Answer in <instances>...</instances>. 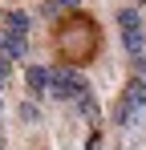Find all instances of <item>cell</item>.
<instances>
[{
  "instance_id": "obj_1",
  "label": "cell",
  "mask_w": 146,
  "mask_h": 150,
  "mask_svg": "<svg viewBox=\"0 0 146 150\" xmlns=\"http://www.w3.org/2000/svg\"><path fill=\"white\" fill-rule=\"evenodd\" d=\"M53 49L65 65H89L101 53V28L89 12H65L53 28Z\"/></svg>"
},
{
  "instance_id": "obj_2",
  "label": "cell",
  "mask_w": 146,
  "mask_h": 150,
  "mask_svg": "<svg viewBox=\"0 0 146 150\" xmlns=\"http://www.w3.org/2000/svg\"><path fill=\"white\" fill-rule=\"evenodd\" d=\"M85 89H89V85L81 81L77 65H65V61H61V65H53V69H49V93H53V98H61V101H77Z\"/></svg>"
},
{
  "instance_id": "obj_3",
  "label": "cell",
  "mask_w": 146,
  "mask_h": 150,
  "mask_svg": "<svg viewBox=\"0 0 146 150\" xmlns=\"http://www.w3.org/2000/svg\"><path fill=\"white\" fill-rule=\"evenodd\" d=\"M146 105V81L138 73L126 81V89H122V98H118V105H114V122L118 126H130L134 122V114Z\"/></svg>"
},
{
  "instance_id": "obj_4",
  "label": "cell",
  "mask_w": 146,
  "mask_h": 150,
  "mask_svg": "<svg viewBox=\"0 0 146 150\" xmlns=\"http://www.w3.org/2000/svg\"><path fill=\"white\" fill-rule=\"evenodd\" d=\"M118 28H122V41H126V53L130 57H142V16L134 8H122L118 12Z\"/></svg>"
},
{
  "instance_id": "obj_5",
  "label": "cell",
  "mask_w": 146,
  "mask_h": 150,
  "mask_svg": "<svg viewBox=\"0 0 146 150\" xmlns=\"http://www.w3.org/2000/svg\"><path fill=\"white\" fill-rule=\"evenodd\" d=\"M24 81H28V93H49V69H41V65H28V73H24Z\"/></svg>"
},
{
  "instance_id": "obj_6",
  "label": "cell",
  "mask_w": 146,
  "mask_h": 150,
  "mask_svg": "<svg viewBox=\"0 0 146 150\" xmlns=\"http://www.w3.org/2000/svg\"><path fill=\"white\" fill-rule=\"evenodd\" d=\"M4 33H21V37H28V12H4Z\"/></svg>"
},
{
  "instance_id": "obj_7",
  "label": "cell",
  "mask_w": 146,
  "mask_h": 150,
  "mask_svg": "<svg viewBox=\"0 0 146 150\" xmlns=\"http://www.w3.org/2000/svg\"><path fill=\"white\" fill-rule=\"evenodd\" d=\"M77 105H81V114H85L89 122H97V101H94V93H89V89H85V93L77 98Z\"/></svg>"
},
{
  "instance_id": "obj_8",
  "label": "cell",
  "mask_w": 146,
  "mask_h": 150,
  "mask_svg": "<svg viewBox=\"0 0 146 150\" xmlns=\"http://www.w3.org/2000/svg\"><path fill=\"white\" fill-rule=\"evenodd\" d=\"M65 8H77V0H45V16H57V12H65Z\"/></svg>"
},
{
  "instance_id": "obj_9",
  "label": "cell",
  "mask_w": 146,
  "mask_h": 150,
  "mask_svg": "<svg viewBox=\"0 0 146 150\" xmlns=\"http://www.w3.org/2000/svg\"><path fill=\"white\" fill-rule=\"evenodd\" d=\"M21 118H24V122H37V105H33V101L21 105Z\"/></svg>"
},
{
  "instance_id": "obj_10",
  "label": "cell",
  "mask_w": 146,
  "mask_h": 150,
  "mask_svg": "<svg viewBox=\"0 0 146 150\" xmlns=\"http://www.w3.org/2000/svg\"><path fill=\"white\" fill-rule=\"evenodd\" d=\"M4 81H8V57L0 53V85H4Z\"/></svg>"
},
{
  "instance_id": "obj_11",
  "label": "cell",
  "mask_w": 146,
  "mask_h": 150,
  "mask_svg": "<svg viewBox=\"0 0 146 150\" xmlns=\"http://www.w3.org/2000/svg\"><path fill=\"white\" fill-rule=\"evenodd\" d=\"M85 150H101V134H97V130L89 134V146H85Z\"/></svg>"
}]
</instances>
